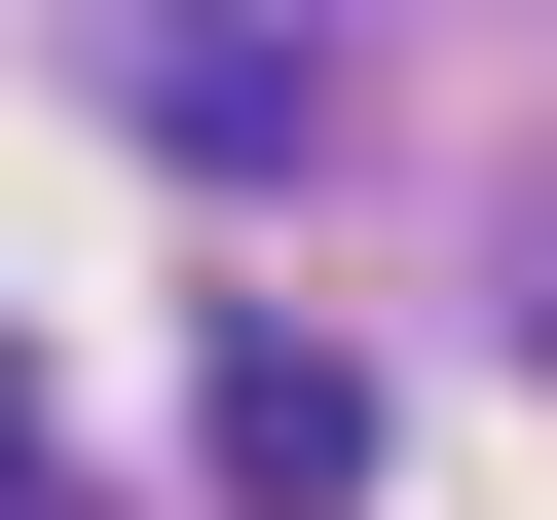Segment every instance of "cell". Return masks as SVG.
<instances>
[{
  "instance_id": "obj_1",
  "label": "cell",
  "mask_w": 557,
  "mask_h": 520,
  "mask_svg": "<svg viewBox=\"0 0 557 520\" xmlns=\"http://www.w3.org/2000/svg\"><path fill=\"white\" fill-rule=\"evenodd\" d=\"M186 446H223L260 520H335V483H372V372H335V335H223V372H186Z\"/></svg>"
},
{
  "instance_id": "obj_2",
  "label": "cell",
  "mask_w": 557,
  "mask_h": 520,
  "mask_svg": "<svg viewBox=\"0 0 557 520\" xmlns=\"http://www.w3.org/2000/svg\"><path fill=\"white\" fill-rule=\"evenodd\" d=\"M0 520H38V372H0Z\"/></svg>"
}]
</instances>
